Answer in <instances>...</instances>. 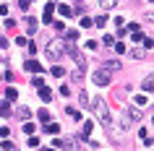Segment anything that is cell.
Returning <instances> with one entry per match:
<instances>
[{
    "label": "cell",
    "mask_w": 154,
    "mask_h": 151,
    "mask_svg": "<svg viewBox=\"0 0 154 151\" xmlns=\"http://www.w3.org/2000/svg\"><path fill=\"white\" fill-rule=\"evenodd\" d=\"M131 57H136V60H141V57H144V52H141V50H133V52H131Z\"/></svg>",
    "instance_id": "cell-25"
},
{
    "label": "cell",
    "mask_w": 154,
    "mask_h": 151,
    "mask_svg": "<svg viewBox=\"0 0 154 151\" xmlns=\"http://www.w3.org/2000/svg\"><path fill=\"white\" fill-rule=\"evenodd\" d=\"M115 3H118V0H99V5H102V8H112V5H115Z\"/></svg>",
    "instance_id": "cell-15"
},
{
    "label": "cell",
    "mask_w": 154,
    "mask_h": 151,
    "mask_svg": "<svg viewBox=\"0 0 154 151\" xmlns=\"http://www.w3.org/2000/svg\"><path fill=\"white\" fill-rule=\"evenodd\" d=\"M3 151H16V146H13L11 141H3Z\"/></svg>",
    "instance_id": "cell-19"
},
{
    "label": "cell",
    "mask_w": 154,
    "mask_h": 151,
    "mask_svg": "<svg viewBox=\"0 0 154 151\" xmlns=\"http://www.w3.org/2000/svg\"><path fill=\"white\" fill-rule=\"evenodd\" d=\"M152 42H154V39H152Z\"/></svg>",
    "instance_id": "cell-31"
},
{
    "label": "cell",
    "mask_w": 154,
    "mask_h": 151,
    "mask_svg": "<svg viewBox=\"0 0 154 151\" xmlns=\"http://www.w3.org/2000/svg\"><path fill=\"white\" fill-rule=\"evenodd\" d=\"M29 5H32V0H18V8H21V11H26Z\"/></svg>",
    "instance_id": "cell-20"
},
{
    "label": "cell",
    "mask_w": 154,
    "mask_h": 151,
    "mask_svg": "<svg viewBox=\"0 0 154 151\" xmlns=\"http://www.w3.org/2000/svg\"><path fill=\"white\" fill-rule=\"evenodd\" d=\"M91 24H94V21H91V18H81V26H84V29H89Z\"/></svg>",
    "instance_id": "cell-27"
},
{
    "label": "cell",
    "mask_w": 154,
    "mask_h": 151,
    "mask_svg": "<svg viewBox=\"0 0 154 151\" xmlns=\"http://www.w3.org/2000/svg\"><path fill=\"white\" fill-rule=\"evenodd\" d=\"M94 83H97V86H105V83H110V71H107V68H99V71L94 73Z\"/></svg>",
    "instance_id": "cell-3"
},
{
    "label": "cell",
    "mask_w": 154,
    "mask_h": 151,
    "mask_svg": "<svg viewBox=\"0 0 154 151\" xmlns=\"http://www.w3.org/2000/svg\"><path fill=\"white\" fill-rule=\"evenodd\" d=\"M138 135H141V141H144L146 146H152V138H149V133H146V128H141V130H138Z\"/></svg>",
    "instance_id": "cell-12"
},
{
    "label": "cell",
    "mask_w": 154,
    "mask_h": 151,
    "mask_svg": "<svg viewBox=\"0 0 154 151\" xmlns=\"http://www.w3.org/2000/svg\"><path fill=\"white\" fill-rule=\"evenodd\" d=\"M65 112H68V115H71L73 120H81V112L76 110V107H68V110H65Z\"/></svg>",
    "instance_id": "cell-14"
},
{
    "label": "cell",
    "mask_w": 154,
    "mask_h": 151,
    "mask_svg": "<svg viewBox=\"0 0 154 151\" xmlns=\"http://www.w3.org/2000/svg\"><path fill=\"white\" fill-rule=\"evenodd\" d=\"M131 37H133V39H136V42H141V39H144V34H141V29H138V32H133V34H131Z\"/></svg>",
    "instance_id": "cell-24"
},
{
    "label": "cell",
    "mask_w": 154,
    "mask_h": 151,
    "mask_svg": "<svg viewBox=\"0 0 154 151\" xmlns=\"http://www.w3.org/2000/svg\"><path fill=\"white\" fill-rule=\"evenodd\" d=\"M149 3H152V0H149Z\"/></svg>",
    "instance_id": "cell-30"
},
{
    "label": "cell",
    "mask_w": 154,
    "mask_h": 151,
    "mask_svg": "<svg viewBox=\"0 0 154 151\" xmlns=\"http://www.w3.org/2000/svg\"><path fill=\"white\" fill-rule=\"evenodd\" d=\"M89 102V94H86V91H81V96H79V104H86Z\"/></svg>",
    "instance_id": "cell-22"
},
{
    "label": "cell",
    "mask_w": 154,
    "mask_h": 151,
    "mask_svg": "<svg viewBox=\"0 0 154 151\" xmlns=\"http://www.w3.org/2000/svg\"><path fill=\"white\" fill-rule=\"evenodd\" d=\"M102 42H105L107 47H110V44H115V39H112V37H110V34H105V37H102Z\"/></svg>",
    "instance_id": "cell-21"
},
{
    "label": "cell",
    "mask_w": 154,
    "mask_h": 151,
    "mask_svg": "<svg viewBox=\"0 0 154 151\" xmlns=\"http://www.w3.org/2000/svg\"><path fill=\"white\" fill-rule=\"evenodd\" d=\"M26 29H29V34H34L37 32V21L34 18H26Z\"/></svg>",
    "instance_id": "cell-13"
},
{
    "label": "cell",
    "mask_w": 154,
    "mask_h": 151,
    "mask_svg": "<svg viewBox=\"0 0 154 151\" xmlns=\"http://www.w3.org/2000/svg\"><path fill=\"white\" fill-rule=\"evenodd\" d=\"M26 143H29L32 149H37V146H39V138H29V141H26Z\"/></svg>",
    "instance_id": "cell-26"
},
{
    "label": "cell",
    "mask_w": 154,
    "mask_h": 151,
    "mask_svg": "<svg viewBox=\"0 0 154 151\" xmlns=\"http://www.w3.org/2000/svg\"><path fill=\"white\" fill-rule=\"evenodd\" d=\"M141 86H144V91H154V73H149V76H146Z\"/></svg>",
    "instance_id": "cell-7"
},
{
    "label": "cell",
    "mask_w": 154,
    "mask_h": 151,
    "mask_svg": "<svg viewBox=\"0 0 154 151\" xmlns=\"http://www.w3.org/2000/svg\"><path fill=\"white\" fill-rule=\"evenodd\" d=\"M52 11H55V5H52V3H47V5H45V13H42V21H45V24H50V21H52Z\"/></svg>",
    "instance_id": "cell-6"
},
{
    "label": "cell",
    "mask_w": 154,
    "mask_h": 151,
    "mask_svg": "<svg viewBox=\"0 0 154 151\" xmlns=\"http://www.w3.org/2000/svg\"><path fill=\"white\" fill-rule=\"evenodd\" d=\"M102 68H107V71H120V63H118V60H107Z\"/></svg>",
    "instance_id": "cell-10"
},
{
    "label": "cell",
    "mask_w": 154,
    "mask_h": 151,
    "mask_svg": "<svg viewBox=\"0 0 154 151\" xmlns=\"http://www.w3.org/2000/svg\"><path fill=\"white\" fill-rule=\"evenodd\" d=\"M60 13H63L65 18H68V16H76V11H73L71 5H60Z\"/></svg>",
    "instance_id": "cell-11"
},
{
    "label": "cell",
    "mask_w": 154,
    "mask_h": 151,
    "mask_svg": "<svg viewBox=\"0 0 154 151\" xmlns=\"http://www.w3.org/2000/svg\"><path fill=\"white\" fill-rule=\"evenodd\" d=\"M16 89H8V91H5V99H8V102H13V99H16Z\"/></svg>",
    "instance_id": "cell-16"
},
{
    "label": "cell",
    "mask_w": 154,
    "mask_h": 151,
    "mask_svg": "<svg viewBox=\"0 0 154 151\" xmlns=\"http://www.w3.org/2000/svg\"><path fill=\"white\" fill-rule=\"evenodd\" d=\"M57 130H60V128H57V122H47V133H52V135H55Z\"/></svg>",
    "instance_id": "cell-18"
},
{
    "label": "cell",
    "mask_w": 154,
    "mask_h": 151,
    "mask_svg": "<svg viewBox=\"0 0 154 151\" xmlns=\"http://www.w3.org/2000/svg\"><path fill=\"white\" fill-rule=\"evenodd\" d=\"M52 76H55V78H60V76H65V71L60 68V65H55V68H52Z\"/></svg>",
    "instance_id": "cell-17"
},
{
    "label": "cell",
    "mask_w": 154,
    "mask_h": 151,
    "mask_svg": "<svg viewBox=\"0 0 154 151\" xmlns=\"http://www.w3.org/2000/svg\"><path fill=\"white\" fill-rule=\"evenodd\" d=\"M146 18H149V21H152V24H154V13H146Z\"/></svg>",
    "instance_id": "cell-29"
},
{
    "label": "cell",
    "mask_w": 154,
    "mask_h": 151,
    "mask_svg": "<svg viewBox=\"0 0 154 151\" xmlns=\"http://www.w3.org/2000/svg\"><path fill=\"white\" fill-rule=\"evenodd\" d=\"M94 24H97V26H105L107 18H105V16H97V18H94Z\"/></svg>",
    "instance_id": "cell-23"
},
{
    "label": "cell",
    "mask_w": 154,
    "mask_h": 151,
    "mask_svg": "<svg viewBox=\"0 0 154 151\" xmlns=\"http://www.w3.org/2000/svg\"><path fill=\"white\" fill-rule=\"evenodd\" d=\"M39 99H42V102H45V104H47L50 99H52V91H50L47 86H42V89H39Z\"/></svg>",
    "instance_id": "cell-8"
},
{
    "label": "cell",
    "mask_w": 154,
    "mask_h": 151,
    "mask_svg": "<svg viewBox=\"0 0 154 151\" xmlns=\"http://www.w3.org/2000/svg\"><path fill=\"white\" fill-rule=\"evenodd\" d=\"M71 57H73V63L79 65V71H84V68H86V60H84V55H79V50H73Z\"/></svg>",
    "instance_id": "cell-5"
},
{
    "label": "cell",
    "mask_w": 154,
    "mask_h": 151,
    "mask_svg": "<svg viewBox=\"0 0 154 151\" xmlns=\"http://www.w3.org/2000/svg\"><path fill=\"white\" fill-rule=\"evenodd\" d=\"M91 110H94V115L99 117V122H102L105 128H110V125H112L110 110H107V104H105V99H102V96H94V99H91Z\"/></svg>",
    "instance_id": "cell-1"
},
{
    "label": "cell",
    "mask_w": 154,
    "mask_h": 151,
    "mask_svg": "<svg viewBox=\"0 0 154 151\" xmlns=\"http://www.w3.org/2000/svg\"><path fill=\"white\" fill-rule=\"evenodd\" d=\"M65 55V39H52L47 44V57L50 60H57V57Z\"/></svg>",
    "instance_id": "cell-2"
},
{
    "label": "cell",
    "mask_w": 154,
    "mask_h": 151,
    "mask_svg": "<svg viewBox=\"0 0 154 151\" xmlns=\"http://www.w3.org/2000/svg\"><path fill=\"white\" fill-rule=\"evenodd\" d=\"M128 120H131V122H138V120H141V112H138L136 107H131V110H128Z\"/></svg>",
    "instance_id": "cell-9"
},
{
    "label": "cell",
    "mask_w": 154,
    "mask_h": 151,
    "mask_svg": "<svg viewBox=\"0 0 154 151\" xmlns=\"http://www.w3.org/2000/svg\"><path fill=\"white\" fill-rule=\"evenodd\" d=\"M24 68H26L29 73H42V71H45V68H42V65L37 63V60H26V63H24Z\"/></svg>",
    "instance_id": "cell-4"
},
{
    "label": "cell",
    "mask_w": 154,
    "mask_h": 151,
    "mask_svg": "<svg viewBox=\"0 0 154 151\" xmlns=\"http://www.w3.org/2000/svg\"><path fill=\"white\" fill-rule=\"evenodd\" d=\"M39 120H42V122H50V115H47L45 110H42V112H39Z\"/></svg>",
    "instance_id": "cell-28"
}]
</instances>
